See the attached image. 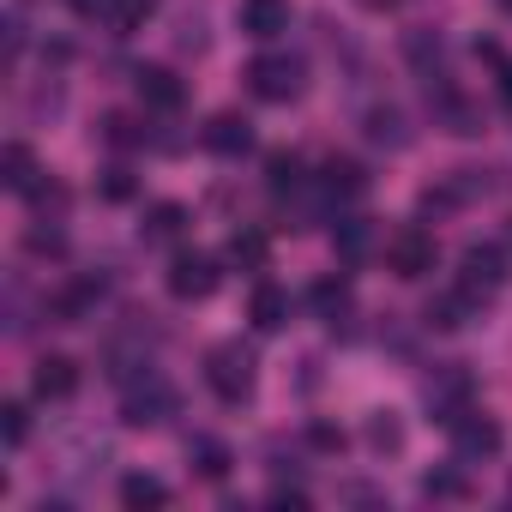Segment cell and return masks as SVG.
<instances>
[{
  "instance_id": "f1b7e54d",
  "label": "cell",
  "mask_w": 512,
  "mask_h": 512,
  "mask_svg": "<svg viewBox=\"0 0 512 512\" xmlns=\"http://www.w3.org/2000/svg\"><path fill=\"white\" fill-rule=\"evenodd\" d=\"M0 434H7V446H25L31 440V410L13 398V404H0Z\"/></svg>"
},
{
  "instance_id": "6da1fadb",
  "label": "cell",
  "mask_w": 512,
  "mask_h": 512,
  "mask_svg": "<svg viewBox=\"0 0 512 512\" xmlns=\"http://www.w3.org/2000/svg\"><path fill=\"white\" fill-rule=\"evenodd\" d=\"M380 260H386V272H392V278L416 284V278H428V272H434V260H440V241H434L422 223H404V229H392V235H386Z\"/></svg>"
},
{
  "instance_id": "74e56055",
  "label": "cell",
  "mask_w": 512,
  "mask_h": 512,
  "mask_svg": "<svg viewBox=\"0 0 512 512\" xmlns=\"http://www.w3.org/2000/svg\"><path fill=\"white\" fill-rule=\"evenodd\" d=\"M500 7H506V19H512V0H500Z\"/></svg>"
},
{
  "instance_id": "2e32d148",
  "label": "cell",
  "mask_w": 512,
  "mask_h": 512,
  "mask_svg": "<svg viewBox=\"0 0 512 512\" xmlns=\"http://www.w3.org/2000/svg\"><path fill=\"white\" fill-rule=\"evenodd\" d=\"M223 260H229V266H241V272H266L272 241H266L260 229H235V235H229V247H223Z\"/></svg>"
},
{
  "instance_id": "5bb4252c",
  "label": "cell",
  "mask_w": 512,
  "mask_h": 512,
  "mask_svg": "<svg viewBox=\"0 0 512 512\" xmlns=\"http://www.w3.org/2000/svg\"><path fill=\"white\" fill-rule=\"evenodd\" d=\"M0 187L7 193H37V157H31V145H7L0 151Z\"/></svg>"
},
{
  "instance_id": "9a60e30c",
  "label": "cell",
  "mask_w": 512,
  "mask_h": 512,
  "mask_svg": "<svg viewBox=\"0 0 512 512\" xmlns=\"http://www.w3.org/2000/svg\"><path fill=\"white\" fill-rule=\"evenodd\" d=\"M97 296H103V284H97V278H79V284H67L61 296H49V314L67 320V326H79V320L97 308Z\"/></svg>"
},
{
  "instance_id": "cb8c5ba5",
  "label": "cell",
  "mask_w": 512,
  "mask_h": 512,
  "mask_svg": "<svg viewBox=\"0 0 512 512\" xmlns=\"http://www.w3.org/2000/svg\"><path fill=\"white\" fill-rule=\"evenodd\" d=\"M308 302H314V314H326V320H338V314L350 308V284H344V278H320V284L308 290Z\"/></svg>"
},
{
  "instance_id": "4fadbf2b",
  "label": "cell",
  "mask_w": 512,
  "mask_h": 512,
  "mask_svg": "<svg viewBox=\"0 0 512 512\" xmlns=\"http://www.w3.org/2000/svg\"><path fill=\"white\" fill-rule=\"evenodd\" d=\"M247 320L260 326V332H284V326H290V296H284L278 284H253V296H247Z\"/></svg>"
},
{
  "instance_id": "e575fe53",
  "label": "cell",
  "mask_w": 512,
  "mask_h": 512,
  "mask_svg": "<svg viewBox=\"0 0 512 512\" xmlns=\"http://www.w3.org/2000/svg\"><path fill=\"white\" fill-rule=\"evenodd\" d=\"M67 7H73L79 19H109V7H115V0H67Z\"/></svg>"
},
{
  "instance_id": "484cf974",
  "label": "cell",
  "mask_w": 512,
  "mask_h": 512,
  "mask_svg": "<svg viewBox=\"0 0 512 512\" xmlns=\"http://www.w3.org/2000/svg\"><path fill=\"white\" fill-rule=\"evenodd\" d=\"M368 446H374V452H398V446H404V428H398L392 410H374V416H368Z\"/></svg>"
},
{
  "instance_id": "836d02e7",
  "label": "cell",
  "mask_w": 512,
  "mask_h": 512,
  "mask_svg": "<svg viewBox=\"0 0 512 512\" xmlns=\"http://www.w3.org/2000/svg\"><path fill=\"white\" fill-rule=\"evenodd\" d=\"M266 500H272V506H308V488H296V482H278Z\"/></svg>"
},
{
  "instance_id": "d4e9b609",
  "label": "cell",
  "mask_w": 512,
  "mask_h": 512,
  "mask_svg": "<svg viewBox=\"0 0 512 512\" xmlns=\"http://www.w3.org/2000/svg\"><path fill=\"white\" fill-rule=\"evenodd\" d=\"M151 13H157V0H115V7H109V25H115V37H133Z\"/></svg>"
},
{
  "instance_id": "30bf717a",
  "label": "cell",
  "mask_w": 512,
  "mask_h": 512,
  "mask_svg": "<svg viewBox=\"0 0 512 512\" xmlns=\"http://www.w3.org/2000/svg\"><path fill=\"white\" fill-rule=\"evenodd\" d=\"M31 392H37L43 404L73 398V392H79V362H73V356H43V362L31 368Z\"/></svg>"
},
{
  "instance_id": "603a6c76",
  "label": "cell",
  "mask_w": 512,
  "mask_h": 512,
  "mask_svg": "<svg viewBox=\"0 0 512 512\" xmlns=\"http://www.w3.org/2000/svg\"><path fill=\"white\" fill-rule=\"evenodd\" d=\"M266 187L272 193H296L302 187V157L296 151H272L266 157Z\"/></svg>"
},
{
  "instance_id": "3957f363",
  "label": "cell",
  "mask_w": 512,
  "mask_h": 512,
  "mask_svg": "<svg viewBox=\"0 0 512 512\" xmlns=\"http://www.w3.org/2000/svg\"><path fill=\"white\" fill-rule=\"evenodd\" d=\"M470 392H476V386H470V368H464V362H446V368H434V374H428V386H422L428 422H446V428H452V422L470 410Z\"/></svg>"
},
{
  "instance_id": "4316f807",
  "label": "cell",
  "mask_w": 512,
  "mask_h": 512,
  "mask_svg": "<svg viewBox=\"0 0 512 512\" xmlns=\"http://www.w3.org/2000/svg\"><path fill=\"white\" fill-rule=\"evenodd\" d=\"M422 494H428V500H464L470 482H464L458 470H428V476H422Z\"/></svg>"
},
{
  "instance_id": "44dd1931",
  "label": "cell",
  "mask_w": 512,
  "mask_h": 512,
  "mask_svg": "<svg viewBox=\"0 0 512 512\" xmlns=\"http://www.w3.org/2000/svg\"><path fill=\"white\" fill-rule=\"evenodd\" d=\"M362 187H368V175H362L356 157H332V163H326V193H332V199H356Z\"/></svg>"
},
{
  "instance_id": "277c9868",
  "label": "cell",
  "mask_w": 512,
  "mask_h": 512,
  "mask_svg": "<svg viewBox=\"0 0 512 512\" xmlns=\"http://www.w3.org/2000/svg\"><path fill=\"white\" fill-rule=\"evenodd\" d=\"M247 91L260 103H296L302 97V61L296 55H260L247 61Z\"/></svg>"
},
{
  "instance_id": "d6986e66",
  "label": "cell",
  "mask_w": 512,
  "mask_h": 512,
  "mask_svg": "<svg viewBox=\"0 0 512 512\" xmlns=\"http://www.w3.org/2000/svg\"><path fill=\"white\" fill-rule=\"evenodd\" d=\"M470 308H476V290L458 284L452 296H434V302H428V326H434V332H458V326L470 320Z\"/></svg>"
},
{
  "instance_id": "d590c367",
  "label": "cell",
  "mask_w": 512,
  "mask_h": 512,
  "mask_svg": "<svg viewBox=\"0 0 512 512\" xmlns=\"http://www.w3.org/2000/svg\"><path fill=\"white\" fill-rule=\"evenodd\" d=\"M31 253H61V235L55 229H31Z\"/></svg>"
},
{
  "instance_id": "4dcf8cb0",
  "label": "cell",
  "mask_w": 512,
  "mask_h": 512,
  "mask_svg": "<svg viewBox=\"0 0 512 512\" xmlns=\"http://www.w3.org/2000/svg\"><path fill=\"white\" fill-rule=\"evenodd\" d=\"M338 247H344V260H362V253H368V223L350 217V223L338 229Z\"/></svg>"
},
{
  "instance_id": "9c48e42d",
  "label": "cell",
  "mask_w": 512,
  "mask_h": 512,
  "mask_svg": "<svg viewBox=\"0 0 512 512\" xmlns=\"http://www.w3.org/2000/svg\"><path fill=\"white\" fill-rule=\"evenodd\" d=\"M133 91H139V103L157 109V115H175V109L187 103V85H181L169 67H139V73H133Z\"/></svg>"
},
{
  "instance_id": "8fae6325",
  "label": "cell",
  "mask_w": 512,
  "mask_h": 512,
  "mask_svg": "<svg viewBox=\"0 0 512 512\" xmlns=\"http://www.w3.org/2000/svg\"><path fill=\"white\" fill-rule=\"evenodd\" d=\"M290 31V0H241V37L272 43Z\"/></svg>"
},
{
  "instance_id": "8d00e7d4",
  "label": "cell",
  "mask_w": 512,
  "mask_h": 512,
  "mask_svg": "<svg viewBox=\"0 0 512 512\" xmlns=\"http://www.w3.org/2000/svg\"><path fill=\"white\" fill-rule=\"evenodd\" d=\"M362 7H368V13H392V7H398V0H362Z\"/></svg>"
},
{
  "instance_id": "5b68a950",
  "label": "cell",
  "mask_w": 512,
  "mask_h": 512,
  "mask_svg": "<svg viewBox=\"0 0 512 512\" xmlns=\"http://www.w3.org/2000/svg\"><path fill=\"white\" fill-rule=\"evenodd\" d=\"M223 284V272H217V260H211V253H175V260H169V296L175 302H205L211 290Z\"/></svg>"
},
{
  "instance_id": "e0dca14e",
  "label": "cell",
  "mask_w": 512,
  "mask_h": 512,
  "mask_svg": "<svg viewBox=\"0 0 512 512\" xmlns=\"http://www.w3.org/2000/svg\"><path fill=\"white\" fill-rule=\"evenodd\" d=\"M187 464H193L205 482H223L235 458H229V446H223V440H211V434H193V440H187Z\"/></svg>"
},
{
  "instance_id": "7c38bea8",
  "label": "cell",
  "mask_w": 512,
  "mask_h": 512,
  "mask_svg": "<svg viewBox=\"0 0 512 512\" xmlns=\"http://www.w3.org/2000/svg\"><path fill=\"white\" fill-rule=\"evenodd\" d=\"M506 278V253L494 247V241H476V247H464V290H476V296H488L494 284Z\"/></svg>"
},
{
  "instance_id": "1f68e13d",
  "label": "cell",
  "mask_w": 512,
  "mask_h": 512,
  "mask_svg": "<svg viewBox=\"0 0 512 512\" xmlns=\"http://www.w3.org/2000/svg\"><path fill=\"white\" fill-rule=\"evenodd\" d=\"M103 139H109V145H139L145 133L133 127V115H109V121H103Z\"/></svg>"
},
{
  "instance_id": "ffe728a7",
  "label": "cell",
  "mask_w": 512,
  "mask_h": 512,
  "mask_svg": "<svg viewBox=\"0 0 512 512\" xmlns=\"http://www.w3.org/2000/svg\"><path fill=\"white\" fill-rule=\"evenodd\" d=\"M368 139L386 145V151H404L410 145V121L398 109H368Z\"/></svg>"
},
{
  "instance_id": "83f0119b",
  "label": "cell",
  "mask_w": 512,
  "mask_h": 512,
  "mask_svg": "<svg viewBox=\"0 0 512 512\" xmlns=\"http://www.w3.org/2000/svg\"><path fill=\"white\" fill-rule=\"evenodd\" d=\"M97 193H103L109 205H127V199L139 193V181H133V169H121V163H115V169H103V181H97Z\"/></svg>"
},
{
  "instance_id": "7a4b0ae2",
  "label": "cell",
  "mask_w": 512,
  "mask_h": 512,
  "mask_svg": "<svg viewBox=\"0 0 512 512\" xmlns=\"http://www.w3.org/2000/svg\"><path fill=\"white\" fill-rule=\"evenodd\" d=\"M205 380H211V392H217L223 404H247V398H253V350L217 344V350L205 356Z\"/></svg>"
},
{
  "instance_id": "d6a6232c",
  "label": "cell",
  "mask_w": 512,
  "mask_h": 512,
  "mask_svg": "<svg viewBox=\"0 0 512 512\" xmlns=\"http://www.w3.org/2000/svg\"><path fill=\"white\" fill-rule=\"evenodd\" d=\"M308 446H314V452H344V428L314 422V428H308Z\"/></svg>"
},
{
  "instance_id": "7402d4cb",
  "label": "cell",
  "mask_w": 512,
  "mask_h": 512,
  "mask_svg": "<svg viewBox=\"0 0 512 512\" xmlns=\"http://www.w3.org/2000/svg\"><path fill=\"white\" fill-rule=\"evenodd\" d=\"M121 506H133V512L169 506V482H157V476H127V482H121Z\"/></svg>"
},
{
  "instance_id": "f546056e",
  "label": "cell",
  "mask_w": 512,
  "mask_h": 512,
  "mask_svg": "<svg viewBox=\"0 0 512 512\" xmlns=\"http://www.w3.org/2000/svg\"><path fill=\"white\" fill-rule=\"evenodd\" d=\"M404 55H410L416 67H428V61H440V37H434V31H410V37H404Z\"/></svg>"
},
{
  "instance_id": "f35d334b",
  "label": "cell",
  "mask_w": 512,
  "mask_h": 512,
  "mask_svg": "<svg viewBox=\"0 0 512 512\" xmlns=\"http://www.w3.org/2000/svg\"><path fill=\"white\" fill-rule=\"evenodd\" d=\"M506 235H512V223H506Z\"/></svg>"
},
{
  "instance_id": "52a82bcc",
  "label": "cell",
  "mask_w": 512,
  "mask_h": 512,
  "mask_svg": "<svg viewBox=\"0 0 512 512\" xmlns=\"http://www.w3.org/2000/svg\"><path fill=\"white\" fill-rule=\"evenodd\" d=\"M500 446H506V434H500V422H494V416H482V410H464V416L452 422V452H458V464L494 458Z\"/></svg>"
},
{
  "instance_id": "8992f818",
  "label": "cell",
  "mask_w": 512,
  "mask_h": 512,
  "mask_svg": "<svg viewBox=\"0 0 512 512\" xmlns=\"http://www.w3.org/2000/svg\"><path fill=\"white\" fill-rule=\"evenodd\" d=\"M169 416H175V386L157 380V374H145V386H133V392L121 398V422H127V428H157V422H169Z\"/></svg>"
},
{
  "instance_id": "ba28073f",
  "label": "cell",
  "mask_w": 512,
  "mask_h": 512,
  "mask_svg": "<svg viewBox=\"0 0 512 512\" xmlns=\"http://www.w3.org/2000/svg\"><path fill=\"white\" fill-rule=\"evenodd\" d=\"M199 145H205L211 157H241V151H253V127H247V115L223 109V115H211V121L199 127Z\"/></svg>"
},
{
  "instance_id": "ac0fdd59",
  "label": "cell",
  "mask_w": 512,
  "mask_h": 512,
  "mask_svg": "<svg viewBox=\"0 0 512 512\" xmlns=\"http://www.w3.org/2000/svg\"><path fill=\"white\" fill-rule=\"evenodd\" d=\"M187 229V205H175V199H157L145 217H139V235L145 241H175Z\"/></svg>"
}]
</instances>
